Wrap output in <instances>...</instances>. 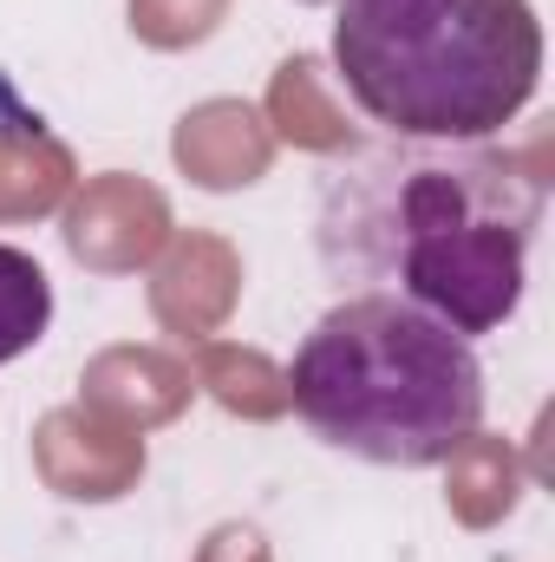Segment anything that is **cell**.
<instances>
[{"label": "cell", "instance_id": "obj_1", "mask_svg": "<svg viewBox=\"0 0 555 562\" xmlns=\"http://www.w3.org/2000/svg\"><path fill=\"white\" fill-rule=\"evenodd\" d=\"M543 183L477 144L366 150L327 177L320 262L340 281L406 294L451 334H490L523 307Z\"/></svg>", "mask_w": 555, "mask_h": 562}, {"label": "cell", "instance_id": "obj_3", "mask_svg": "<svg viewBox=\"0 0 555 562\" xmlns=\"http://www.w3.org/2000/svg\"><path fill=\"white\" fill-rule=\"evenodd\" d=\"M333 66L393 138L484 144L543 86V20L530 0H333Z\"/></svg>", "mask_w": 555, "mask_h": 562}, {"label": "cell", "instance_id": "obj_2", "mask_svg": "<svg viewBox=\"0 0 555 562\" xmlns=\"http://www.w3.org/2000/svg\"><path fill=\"white\" fill-rule=\"evenodd\" d=\"M294 413L366 464H444L484 425V360L406 294L360 288L327 307L287 367Z\"/></svg>", "mask_w": 555, "mask_h": 562}, {"label": "cell", "instance_id": "obj_4", "mask_svg": "<svg viewBox=\"0 0 555 562\" xmlns=\"http://www.w3.org/2000/svg\"><path fill=\"white\" fill-rule=\"evenodd\" d=\"M46 327H53V281L26 249L0 243V367L33 353Z\"/></svg>", "mask_w": 555, "mask_h": 562}]
</instances>
